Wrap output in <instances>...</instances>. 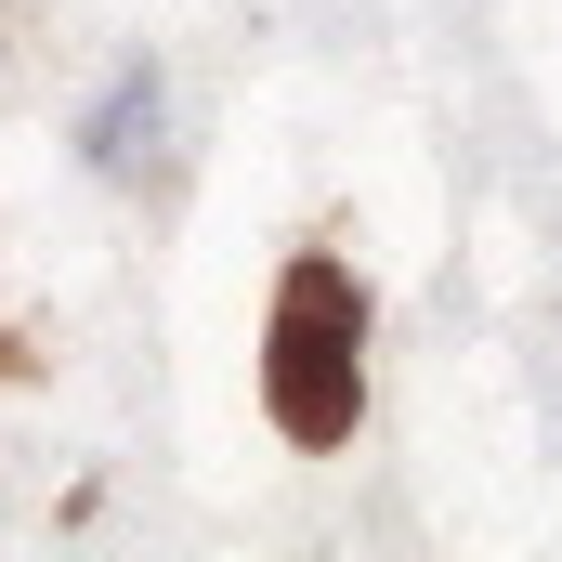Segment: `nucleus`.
Returning <instances> with one entry per match:
<instances>
[{
	"mask_svg": "<svg viewBox=\"0 0 562 562\" xmlns=\"http://www.w3.org/2000/svg\"><path fill=\"white\" fill-rule=\"evenodd\" d=\"M353 340H367V301L340 288V262H301L288 301H276V419L301 431V445H340L353 406H367Z\"/></svg>",
	"mask_w": 562,
	"mask_h": 562,
	"instance_id": "nucleus-1",
	"label": "nucleus"
},
{
	"mask_svg": "<svg viewBox=\"0 0 562 562\" xmlns=\"http://www.w3.org/2000/svg\"><path fill=\"white\" fill-rule=\"evenodd\" d=\"M79 170L119 183V196H170V170H183V105H170V66H157V53H119V66L92 79V105H79Z\"/></svg>",
	"mask_w": 562,
	"mask_h": 562,
	"instance_id": "nucleus-2",
	"label": "nucleus"
}]
</instances>
